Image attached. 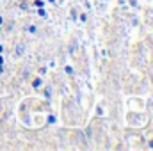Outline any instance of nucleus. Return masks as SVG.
Masks as SVG:
<instances>
[{
	"instance_id": "f257e3e1",
	"label": "nucleus",
	"mask_w": 153,
	"mask_h": 151,
	"mask_svg": "<svg viewBox=\"0 0 153 151\" xmlns=\"http://www.w3.org/2000/svg\"><path fill=\"white\" fill-rule=\"evenodd\" d=\"M39 85H41V80H39V78L38 80H34V87H39Z\"/></svg>"
},
{
	"instance_id": "f03ea898",
	"label": "nucleus",
	"mask_w": 153,
	"mask_h": 151,
	"mask_svg": "<svg viewBox=\"0 0 153 151\" xmlns=\"http://www.w3.org/2000/svg\"><path fill=\"white\" fill-rule=\"evenodd\" d=\"M150 146H152V148H153V141H152V144H150Z\"/></svg>"
}]
</instances>
